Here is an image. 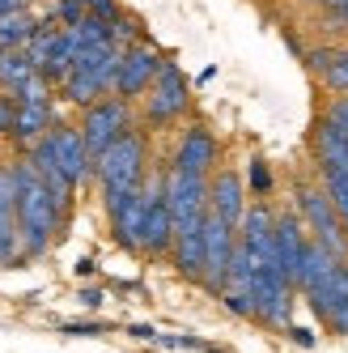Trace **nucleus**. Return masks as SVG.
Returning <instances> with one entry per match:
<instances>
[{
    "instance_id": "obj_6",
    "label": "nucleus",
    "mask_w": 348,
    "mask_h": 353,
    "mask_svg": "<svg viewBox=\"0 0 348 353\" xmlns=\"http://www.w3.org/2000/svg\"><path fill=\"white\" fill-rule=\"evenodd\" d=\"M234 251H238V243H234V225L221 217V213L208 209V217H204V285H208L213 294H221V290L230 285Z\"/></svg>"
},
{
    "instance_id": "obj_31",
    "label": "nucleus",
    "mask_w": 348,
    "mask_h": 353,
    "mask_svg": "<svg viewBox=\"0 0 348 353\" xmlns=\"http://www.w3.org/2000/svg\"><path fill=\"white\" fill-rule=\"evenodd\" d=\"M314 5H323V9H331V13H336V9H344V5H348V0H314Z\"/></svg>"
},
{
    "instance_id": "obj_11",
    "label": "nucleus",
    "mask_w": 348,
    "mask_h": 353,
    "mask_svg": "<svg viewBox=\"0 0 348 353\" xmlns=\"http://www.w3.org/2000/svg\"><path fill=\"white\" fill-rule=\"evenodd\" d=\"M306 247H310L306 225L297 221L293 213L276 217V260H281V272L289 276V285L302 281V268H306Z\"/></svg>"
},
{
    "instance_id": "obj_25",
    "label": "nucleus",
    "mask_w": 348,
    "mask_h": 353,
    "mask_svg": "<svg viewBox=\"0 0 348 353\" xmlns=\"http://www.w3.org/2000/svg\"><path fill=\"white\" fill-rule=\"evenodd\" d=\"M85 9H89V13H98V17H107V21H115V17H119V5H115V0H85Z\"/></svg>"
},
{
    "instance_id": "obj_4",
    "label": "nucleus",
    "mask_w": 348,
    "mask_h": 353,
    "mask_svg": "<svg viewBox=\"0 0 348 353\" xmlns=\"http://www.w3.org/2000/svg\"><path fill=\"white\" fill-rule=\"evenodd\" d=\"M166 200H170V213H174V234L204 230V217H208V183H204V174L174 166L166 174Z\"/></svg>"
},
{
    "instance_id": "obj_3",
    "label": "nucleus",
    "mask_w": 348,
    "mask_h": 353,
    "mask_svg": "<svg viewBox=\"0 0 348 353\" xmlns=\"http://www.w3.org/2000/svg\"><path fill=\"white\" fill-rule=\"evenodd\" d=\"M119 43H98V47H85V52H77V60H72V72L64 81V98L77 107H89L98 103L107 90H115V77H119Z\"/></svg>"
},
{
    "instance_id": "obj_17",
    "label": "nucleus",
    "mask_w": 348,
    "mask_h": 353,
    "mask_svg": "<svg viewBox=\"0 0 348 353\" xmlns=\"http://www.w3.org/2000/svg\"><path fill=\"white\" fill-rule=\"evenodd\" d=\"M310 72L323 77L336 94H348V52H310Z\"/></svg>"
},
{
    "instance_id": "obj_30",
    "label": "nucleus",
    "mask_w": 348,
    "mask_h": 353,
    "mask_svg": "<svg viewBox=\"0 0 348 353\" xmlns=\"http://www.w3.org/2000/svg\"><path fill=\"white\" fill-rule=\"evenodd\" d=\"M293 341H297V345H306V349H310V345H314V336H310V332H306V327H293Z\"/></svg>"
},
{
    "instance_id": "obj_13",
    "label": "nucleus",
    "mask_w": 348,
    "mask_h": 353,
    "mask_svg": "<svg viewBox=\"0 0 348 353\" xmlns=\"http://www.w3.org/2000/svg\"><path fill=\"white\" fill-rule=\"evenodd\" d=\"M208 209L221 213L230 225H242L246 205H242V179H238L234 170H221L217 179H213V188H208Z\"/></svg>"
},
{
    "instance_id": "obj_16",
    "label": "nucleus",
    "mask_w": 348,
    "mask_h": 353,
    "mask_svg": "<svg viewBox=\"0 0 348 353\" xmlns=\"http://www.w3.org/2000/svg\"><path fill=\"white\" fill-rule=\"evenodd\" d=\"M47 128H52V103H21L17 107V123H13L9 137L34 145L39 137H47Z\"/></svg>"
},
{
    "instance_id": "obj_19",
    "label": "nucleus",
    "mask_w": 348,
    "mask_h": 353,
    "mask_svg": "<svg viewBox=\"0 0 348 353\" xmlns=\"http://www.w3.org/2000/svg\"><path fill=\"white\" fill-rule=\"evenodd\" d=\"M39 72V64H34V56L26 52V47H13V52H0V85H5L9 94L26 81V77H34Z\"/></svg>"
},
{
    "instance_id": "obj_26",
    "label": "nucleus",
    "mask_w": 348,
    "mask_h": 353,
    "mask_svg": "<svg viewBox=\"0 0 348 353\" xmlns=\"http://www.w3.org/2000/svg\"><path fill=\"white\" fill-rule=\"evenodd\" d=\"M251 188H255V192H268V188H272V174H268V166H263L259 158L251 162Z\"/></svg>"
},
{
    "instance_id": "obj_5",
    "label": "nucleus",
    "mask_w": 348,
    "mask_h": 353,
    "mask_svg": "<svg viewBox=\"0 0 348 353\" xmlns=\"http://www.w3.org/2000/svg\"><path fill=\"white\" fill-rule=\"evenodd\" d=\"M132 128V111H128V98H102V103H89L85 119H81V137L89 145V154H107V149Z\"/></svg>"
},
{
    "instance_id": "obj_21",
    "label": "nucleus",
    "mask_w": 348,
    "mask_h": 353,
    "mask_svg": "<svg viewBox=\"0 0 348 353\" xmlns=\"http://www.w3.org/2000/svg\"><path fill=\"white\" fill-rule=\"evenodd\" d=\"M318 170H323V188H327V196H331L336 213H340V217H344V225H348V166L323 162Z\"/></svg>"
},
{
    "instance_id": "obj_1",
    "label": "nucleus",
    "mask_w": 348,
    "mask_h": 353,
    "mask_svg": "<svg viewBox=\"0 0 348 353\" xmlns=\"http://www.w3.org/2000/svg\"><path fill=\"white\" fill-rule=\"evenodd\" d=\"M13 174H17V230H21V247H26V256H43V251L52 247L60 221L68 213L56 205L52 188L39 179V170L30 162H17Z\"/></svg>"
},
{
    "instance_id": "obj_28",
    "label": "nucleus",
    "mask_w": 348,
    "mask_h": 353,
    "mask_svg": "<svg viewBox=\"0 0 348 353\" xmlns=\"http://www.w3.org/2000/svg\"><path fill=\"white\" fill-rule=\"evenodd\" d=\"M81 307H102V294H98V290H81Z\"/></svg>"
},
{
    "instance_id": "obj_15",
    "label": "nucleus",
    "mask_w": 348,
    "mask_h": 353,
    "mask_svg": "<svg viewBox=\"0 0 348 353\" xmlns=\"http://www.w3.org/2000/svg\"><path fill=\"white\" fill-rule=\"evenodd\" d=\"M144 205H149V196H144V188L123 205L119 213H115V239L123 243V247H132V251H140V230H144Z\"/></svg>"
},
{
    "instance_id": "obj_9",
    "label": "nucleus",
    "mask_w": 348,
    "mask_h": 353,
    "mask_svg": "<svg viewBox=\"0 0 348 353\" xmlns=\"http://www.w3.org/2000/svg\"><path fill=\"white\" fill-rule=\"evenodd\" d=\"M183 107H187V81L174 64L162 60L153 85L144 90V119L149 123H170L174 115H183Z\"/></svg>"
},
{
    "instance_id": "obj_22",
    "label": "nucleus",
    "mask_w": 348,
    "mask_h": 353,
    "mask_svg": "<svg viewBox=\"0 0 348 353\" xmlns=\"http://www.w3.org/2000/svg\"><path fill=\"white\" fill-rule=\"evenodd\" d=\"M56 13H60L64 26H77V21H81L89 9H85V0H60V9H56Z\"/></svg>"
},
{
    "instance_id": "obj_14",
    "label": "nucleus",
    "mask_w": 348,
    "mask_h": 353,
    "mask_svg": "<svg viewBox=\"0 0 348 353\" xmlns=\"http://www.w3.org/2000/svg\"><path fill=\"white\" fill-rule=\"evenodd\" d=\"M213 162H217V141H213L204 128H191V132L183 137V145H179V154H174V166L204 174Z\"/></svg>"
},
{
    "instance_id": "obj_24",
    "label": "nucleus",
    "mask_w": 348,
    "mask_h": 353,
    "mask_svg": "<svg viewBox=\"0 0 348 353\" xmlns=\"http://www.w3.org/2000/svg\"><path fill=\"white\" fill-rule=\"evenodd\" d=\"M327 119L336 123V128H344V132H348V94H344V98H336V103H331Z\"/></svg>"
},
{
    "instance_id": "obj_18",
    "label": "nucleus",
    "mask_w": 348,
    "mask_h": 353,
    "mask_svg": "<svg viewBox=\"0 0 348 353\" xmlns=\"http://www.w3.org/2000/svg\"><path fill=\"white\" fill-rule=\"evenodd\" d=\"M174 264L183 276H204V230L174 234Z\"/></svg>"
},
{
    "instance_id": "obj_27",
    "label": "nucleus",
    "mask_w": 348,
    "mask_h": 353,
    "mask_svg": "<svg viewBox=\"0 0 348 353\" xmlns=\"http://www.w3.org/2000/svg\"><path fill=\"white\" fill-rule=\"evenodd\" d=\"M64 332H68V336H98L102 327H98V323H68Z\"/></svg>"
},
{
    "instance_id": "obj_8",
    "label": "nucleus",
    "mask_w": 348,
    "mask_h": 353,
    "mask_svg": "<svg viewBox=\"0 0 348 353\" xmlns=\"http://www.w3.org/2000/svg\"><path fill=\"white\" fill-rule=\"evenodd\" d=\"M144 230H140V251L149 256H166L174 251V213H170V200H166V179L144 183Z\"/></svg>"
},
{
    "instance_id": "obj_32",
    "label": "nucleus",
    "mask_w": 348,
    "mask_h": 353,
    "mask_svg": "<svg viewBox=\"0 0 348 353\" xmlns=\"http://www.w3.org/2000/svg\"><path fill=\"white\" fill-rule=\"evenodd\" d=\"M336 17H340V26H348V5H344V9H336Z\"/></svg>"
},
{
    "instance_id": "obj_29",
    "label": "nucleus",
    "mask_w": 348,
    "mask_h": 353,
    "mask_svg": "<svg viewBox=\"0 0 348 353\" xmlns=\"http://www.w3.org/2000/svg\"><path fill=\"white\" fill-rule=\"evenodd\" d=\"M26 9V0H0V17H9V13H21Z\"/></svg>"
},
{
    "instance_id": "obj_10",
    "label": "nucleus",
    "mask_w": 348,
    "mask_h": 353,
    "mask_svg": "<svg viewBox=\"0 0 348 353\" xmlns=\"http://www.w3.org/2000/svg\"><path fill=\"white\" fill-rule=\"evenodd\" d=\"M157 68H162V56L153 52V47H144V43H136L132 52H123V60H119V77H115V90L111 94H119V98H140L149 85H153V77H157Z\"/></svg>"
},
{
    "instance_id": "obj_7",
    "label": "nucleus",
    "mask_w": 348,
    "mask_h": 353,
    "mask_svg": "<svg viewBox=\"0 0 348 353\" xmlns=\"http://www.w3.org/2000/svg\"><path fill=\"white\" fill-rule=\"evenodd\" d=\"M302 213H306V221H310L314 239L327 247L336 260H344V256H348V225H344V217L336 213L327 188H323V192H318V188H302Z\"/></svg>"
},
{
    "instance_id": "obj_20",
    "label": "nucleus",
    "mask_w": 348,
    "mask_h": 353,
    "mask_svg": "<svg viewBox=\"0 0 348 353\" xmlns=\"http://www.w3.org/2000/svg\"><path fill=\"white\" fill-rule=\"evenodd\" d=\"M39 30V21L21 9V13H9V17H0V52H13V47H30Z\"/></svg>"
},
{
    "instance_id": "obj_12",
    "label": "nucleus",
    "mask_w": 348,
    "mask_h": 353,
    "mask_svg": "<svg viewBox=\"0 0 348 353\" xmlns=\"http://www.w3.org/2000/svg\"><path fill=\"white\" fill-rule=\"evenodd\" d=\"M52 137V149H56V162L64 166V174L72 183H81L85 174H89V166H94V154H89V145H85V137L77 132V128H52L47 132Z\"/></svg>"
},
{
    "instance_id": "obj_23",
    "label": "nucleus",
    "mask_w": 348,
    "mask_h": 353,
    "mask_svg": "<svg viewBox=\"0 0 348 353\" xmlns=\"http://www.w3.org/2000/svg\"><path fill=\"white\" fill-rule=\"evenodd\" d=\"M13 123H17V98L0 94V132H13Z\"/></svg>"
},
{
    "instance_id": "obj_2",
    "label": "nucleus",
    "mask_w": 348,
    "mask_h": 353,
    "mask_svg": "<svg viewBox=\"0 0 348 353\" xmlns=\"http://www.w3.org/2000/svg\"><path fill=\"white\" fill-rule=\"evenodd\" d=\"M94 170H98V179H102V196H107V209L111 217L128 205V200L144 188V137L140 132H123L107 154H98L94 158Z\"/></svg>"
}]
</instances>
